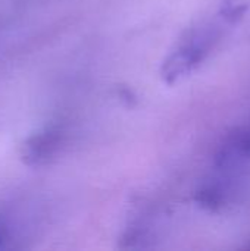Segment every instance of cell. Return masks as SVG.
Returning <instances> with one entry per match:
<instances>
[{
    "label": "cell",
    "instance_id": "6da1fadb",
    "mask_svg": "<svg viewBox=\"0 0 250 251\" xmlns=\"http://www.w3.org/2000/svg\"><path fill=\"white\" fill-rule=\"evenodd\" d=\"M220 38V31L215 25H202L192 29L181 44L167 57L161 68V75L165 82L174 84L184 75L196 69L209 54Z\"/></svg>",
    "mask_w": 250,
    "mask_h": 251
},
{
    "label": "cell",
    "instance_id": "7a4b0ae2",
    "mask_svg": "<svg viewBox=\"0 0 250 251\" xmlns=\"http://www.w3.org/2000/svg\"><path fill=\"white\" fill-rule=\"evenodd\" d=\"M60 134L56 129H44L24 141L21 147V159L29 166L46 163L59 149Z\"/></svg>",
    "mask_w": 250,
    "mask_h": 251
},
{
    "label": "cell",
    "instance_id": "3957f363",
    "mask_svg": "<svg viewBox=\"0 0 250 251\" xmlns=\"http://www.w3.org/2000/svg\"><path fill=\"white\" fill-rule=\"evenodd\" d=\"M250 159V126L233 131L218 147L215 154V168L227 171Z\"/></svg>",
    "mask_w": 250,
    "mask_h": 251
},
{
    "label": "cell",
    "instance_id": "277c9868",
    "mask_svg": "<svg viewBox=\"0 0 250 251\" xmlns=\"http://www.w3.org/2000/svg\"><path fill=\"white\" fill-rule=\"evenodd\" d=\"M227 199V193L224 190V187L218 185V184H208L203 185L202 188H199L194 194V201L211 212H217L220 210Z\"/></svg>",
    "mask_w": 250,
    "mask_h": 251
},
{
    "label": "cell",
    "instance_id": "5b68a950",
    "mask_svg": "<svg viewBox=\"0 0 250 251\" xmlns=\"http://www.w3.org/2000/svg\"><path fill=\"white\" fill-rule=\"evenodd\" d=\"M249 4L243 3L240 0H224L222 6H221V18L225 19L227 22H237L239 19H242L248 10Z\"/></svg>",
    "mask_w": 250,
    "mask_h": 251
},
{
    "label": "cell",
    "instance_id": "8992f818",
    "mask_svg": "<svg viewBox=\"0 0 250 251\" xmlns=\"http://www.w3.org/2000/svg\"><path fill=\"white\" fill-rule=\"evenodd\" d=\"M4 240H6V231H4V228H3V226H0V247L3 246Z\"/></svg>",
    "mask_w": 250,
    "mask_h": 251
}]
</instances>
